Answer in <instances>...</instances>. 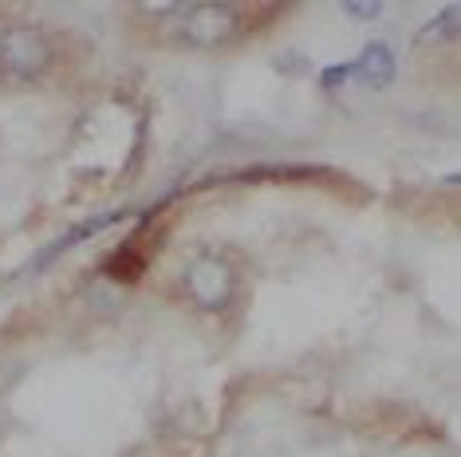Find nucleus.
I'll return each instance as SVG.
<instances>
[{"label": "nucleus", "mask_w": 461, "mask_h": 457, "mask_svg": "<svg viewBox=\"0 0 461 457\" xmlns=\"http://www.w3.org/2000/svg\"><path fill=\"white\" fill-rule=\"evenodd\" d=\"M142 13L170 20L166 28H174L177 40L190 48H229L240 36L265 28V20L280 16L276 4H146Z\"/></svg>", "instance_id": "nucleus-1"}, {"label": "nucleus", "mask_w": 461, "mask_h": 457, "mask_svg": "<svg viewBox=\"0 0 461 457\" xmlns=\"http://www.w3.org/2000/svg\"><path fill=\"white\" fill-rule=\"evenodd\" d=\"M56 51L44 28L13 24L0 32V83L5 87H28L51 67Z\"/></svg>", "instance_id": "nucleus-2"}, {"label": "nucleus", "mask_w": 461, "mask_h": 457, "mask_svg": "<svg viewBox=\"0 0 461 457\" xmlns=\"http://www.w3.org/2000/svg\"><path fill=\"white\" fill-rule=\"evenodd\" d=\"M185 292L202 311H221L229 300L237 296V273L225 256L202 253L197 261L185 268Z\"/></svg>", "instance_id": "nucleus-3"}, {"label": "nucleus", "mask_w": 461, "mask_h": 457, "mask_svg": "<svg viewBox=\"0 0 461 457\" xmlns=\"http://www.w3.org/2000/svg\"><path fill=\"white\" fill-rule=\"evenodd\" d=\"M351 71H359V79L371 91H383V87H391L398 64H394V56H391V48H386V44H366Z\"/></svg>", "instance_id": "nucleus-4"}, {"label": "nucleus", "mask_w": 461, "mask_h": 457, "mask_svg": "<svg viewBox=\"0 0 461 457\" xmlns=\"http://www.w3.org/2000/svg\"><path fill=\"white\" fill-rule=\"evenodd\" d=\"M343 13H348V16H359V20H375V16L383 13V4H348Z\"/></svg>", "instance_id": "nucleus-5"}, {"label": "nucleus", "mask_w": 461, "mask_h": 457, "mask_svg": "<svg viewBox=\"0 0 461 457\" xmlns=\"http://www.w3.org/2000/svg\"><path fill=\"white\" fill-rule=\"evenodd\" d=\"M348 76H351V67H328L323 71V83H328V87H343Z\"/></svg>", "instance_id": "nucleus-6"}]
</instances>
